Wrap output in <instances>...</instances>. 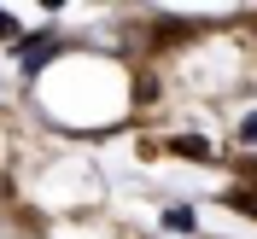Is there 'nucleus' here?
Here are the masks:
<instances>
[{
    "label": "nucleus",
    "mask_w": 257,
    "mask_h": 239,
    "mask_svg": "<svg viewBox=\"0 0 257 239\" xmlns=\"http://www.w3.org/2000/svg\"><path fill=\"white\" fill-rule=\"evenodd\" d=\"M170 152H181V158H210V146L199 140V134H176V140H170Z\"/></svg>",
    "instance_id": "nucleus-2"
},
{
    "label": "nucleus",
    "mask_w": 257,
    "mask_h": 239,
    "mask_svg": "<svg viewBox=\"0 0 257 239\" xmlns=\"http://www.w3.org/2000/svg\"><path fill=\"white\" fill-rule=\"evenodd\" d=\"M0 41H18V18L12 12H0Z\"/></svg>",
    "instance_id": "nucleus-4"
},
{
    "label": "nucleus",
    "mask_w": 257,
    "mask_h": 239,
    "mask_svg": "<svg viewBox=\"0 0 257 239\" xmlns=\"http://www.w3.org/2000/svg\"><path fill=\"white\" fill-rule=\"evenodd\" d=\"M164 227H170V233H193V210H187V204H176L170 216H164Z\"/></svg>",
    "instance_id": "nucleus-3"
},
{
    "label": "nucleus",
    "mask_w": 257,
    "mask_h": 239,
    "mask_svg": "<svg viewBox=\"0 0 257 239\" xmlns=\"http://www.w3.org/2000/svg\"><path fill=\"white\" fill-rule=\"evenodd\" d=\"M240 140H251V146H257V117H245V123H240Z\"/></svg>",
    "instance_id": "nucleus-5"
},
{
    "label": "nucleus",
    "mask_w": 257,
    "mask_h": 239,
    "mask_svg": "<svg viewBox=\"0 0 257 239\" xmlns=\"http://www.w3.org/2000/svg\"><path fill=\"white\" fill-rule=\"evenodd\" d=\"M251 169H257V163H251Z\"/></svg>",
    "instance_id": "nucleus-6"
},
{
    "label": "nucleus",
    "mask_w": 257,
    "mask_h": 239,
    "mask_svg": "<svg viewBox=\"0 0 257 239\" xmlns=\"http://www.w3.org/2000/svg\"><path fill=\"white\" fill-rule=\"evenodd\" d=\"M53 53H59V41H53V35H30V41H18V59H24V70H30V76L53 59Z\"/></svg>",
    "instance_id": "nucleus-1"
}]
</instances>
